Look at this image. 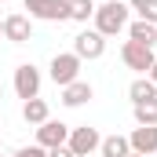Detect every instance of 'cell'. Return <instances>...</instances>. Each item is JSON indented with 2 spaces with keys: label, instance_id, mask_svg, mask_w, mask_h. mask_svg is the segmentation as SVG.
Returning <instances> with one entry per match:
<instances>
[{
  "label": "cell",
  "instance_id": "obj_1",
  "mask_svg": "<svg viewBox=\"0 0 157 157\" xmlns=\"http://www.w3.org/2000/svg\"><path fill=\"white\" fill-rule=\"evenodd\" d=\"M128 4H121V0H106V4H99L95 7V33H102V37H117L121 29H128Z\"/></svg>",
  "mask_w": 157,
  "mask_h": 157
},
{
  "label": "cell",
  "instance_id": "obj_2",
  "mask_svg": "<svg viewBox=\"0 0 157 157\" xmlns=\"http://www.w3.org/2000/svg\"><path fill=\"white\" fill-rule=\"evenodd\" d=\"M66 146L73 150V157H91L99 146H102V135L91 128V124H80V128H70V139Z\"/></svg>",
  "mask_w": 157,
  "mask_h": 157
},
{
  "label": "cell",
  "instance_id": "obj_3",
  "mask_svg": "<svg viewBox=\"0 0 157 157\" xmlns=\"http://www.w3.org/2000/svg\"><path fill=\"white\" fill-rule=\"evenodd\" d=\"M121 59H124V66H128V70H139V73H150V66L157 62L154 48H146V44H135V40H124V48H121Z\"/></svg>",
  "mask_w": 157,
  "mask_h": 157
},
{
  "label": "cell",
  "instance_id": "obj_4",
  "mask_svg": "<svg viewBox=\"0 0 157 157\" xmlns=\"http://www.w3.org/2000/svg\"><path fill=\"white\" fill-rule=\"evenodd\" d=\"M51 80L55 84H73V80H80V59L73 55V51H62V55H55L51 59Z\"/></svg>",
  "mask_w": 157,
  "mask_h": 157
},
{
  "label": "cell",
  "instance_id": "obj_5",
  "mask_svg": "<svg viewBox=\"0 0 157 157\" xmlns=\"http://www.w3.org/2000/svg\"><path fill=\"white\" fill-rule=\"evenodd\" d=\"M15 91H18V99H37L40 95V70L33 62H22L15 70Z\"/></svg>",
  "mask_w": 157,
  "mask_h": 157
},
{
  "label": "cell",
  "instance_id": "obj_6",
  "mask_svg": "<svg viewBox=\"0 0 157 157\" xmlns=\"http://www.w3.org/2000/svg\"><path fill=\"white\" fill-rule=\"evenodd\" d=\"M102 51H106V37L95 33V29H84L80 37H73V55L80 62L84 59H102Z\"/></svg>",
  "mask_w": 157,
  "mask_h": 157
},
{
  "label": "cell",
  "instance_id": "obj_7",
  "mask_svg": "<svg viewBox=\"0 0 157 157\" xmlns=\"http://www.w3.org/2000/svg\"><path fill=\"white\" fill-rule=\"evenodd\" d=\"M128 146H132V154L154 157L157 154V124H139V128L128 135Z\"/></svg>",
  "mask_w": 157,
  "mask_h": 157
},
{
  "label": "cell",
  "instance_id": "obj_8",
  "mask_svg": "<svg viewBox=\"0 0 157 157\" xmlns=\"http://www.w3.org/2000/svg\"><path fill=\"white\" fill-rule=\"evenodd\" d=\"M66 139H70V128H66L62 121H44L37 128V146H44V150L66 146Z\"/></svg>",
  "mask_w": 157,
  "mask_h": 157
},
{
  "label": "cell",
  "instance_id": "obj_9",
  "mask_svg": "<svg viewBox=\"0 0 157 157\" xmlns=\"http://www.w3.org/2000/svg\"><path fill=\"white\" fill-rule=\"evenodd\" d=\"M4 37L11 44H26V40H33V22L26 15H7L4 18Z\"/></svg>",
  "mask_w": 157,
  "mask_h": 157
},
{
  "label": "cell",
  "instance_id": "obj_10",
  "mask_svg": "<svg viewBox=\"0 0 157 157\" xmlns=\"http://www.w3.org/2000/svg\"><path fill=\"white\" fill-rule=\"evenodd\" d=\"M91 95H95V91H91V84H88V80H73V84H66V88H62V102H66V106H84Z\"/></svg>",
  "mask_w": 157,
  "mask_h": 157
},
{
  "label": "cell",
  "instance_id": "obj_11",
  "mask_svg": "<svg viewBox=\"0 0 157 157\" xmlns=\"http://www.w3.org/2000/svg\"><path fill=\"white\" fill-rule=\"evenodd\" d=\"M128 40H135V44H146V48H154L157 44V26H150V22H132L128 26Z\"/></svg>",
  "mask_w": 157,
  "mask_h": 157
},
{
  "label": "cell",
  "instance_id": "obj_12",
  "mask_svg": "<svg viewBox=\"0 0 157 157\" xmlns=\"http://www.w3.org/2000/svg\"><path fill=\"white\" fill-rule=\"evenodd\" d=\"M22 117H26V124H44V121H48V102H44V99H26V102H22Z\"/></svg>",
  "mask_w": 157,
  "mask_h": 157
},
{
  "label": "cell",
  "instance_id": "obj_13",
  "mask_svg": "<svg viewBox=\"0 0 157 157\" xmlns=\"http://www.w3.org/2000/svg\"><path fill=\"white\" fill-rule=\"evenodd\" d=\"M128 154H132V146H128L124 135H106L102 146H99V157H128Z\"/></svg>",
  "mask_w": 157,
  "mask_h": 157
},
{
  "label": "cell",
  "instance_id": "obj_14",
  "mask_svg": "<svg viewBox=\"0 0 157 157\" xmlns=\"http://www.w3.org/2000/svg\"><path fill=\"white\" fill-rule=\"evenodd\" d=\"M128 95H132V102H146V99H157V84H154L150 77H139V80H132Z\"/></svg>",
  "mask_w": 157,
  "mask_h": 157
},
{
  "label": "cell",
  "instance_id": "obj_15",
  "mask_svg": "<svg viewBox=\"0 0 157 157\" xmlns=\"http://www.w3.org/2000/svg\"><path fill=\"white\" fill-rule=\"evenodd\" d=\"M135 121L139 124H157V99H146V102H135Z\"/></svg>",
  "mask_w": 157,
  "mask_h": 157
},
{
  "label": "cell",
  "instance_id": "obj_16",
  "mask_svg": "<svg viewBox=\"0 0 157 157\" xmlns=\"http://www.w3.org/2000/svg\"><path fill=\"white\" fill-rule=\"evenodd\" d=\"M95 15V4L91 0H70V18L73 22H88Z\"/></svg>",
  "mask_w": 157,
  "mask_h": 157
},
{
  "label": "cell",
  "instance_id": "obj_17",
  "mask_svg": "<svg viewBox=\"0 0 157 157\" xmlns=\"http://www.w3.org/2000/svg\"><path fill=\"white\" fill-rule=\"evenodd\" d=\"M66 18H70V0H51L48 22H66Z\"/></svg>",
  "mask_w": 157,
  "mask_h": 157
},
{
  "label": "cell",
  "instance_id": "obj_18",
  "mask_svg": "<svg viewBox=\"0 0 157 157\" xmlns=\"http://www.w3.org/2000/svg\"><path fill=\"white\" fill-rule=\"evenodd\" d=\"M48 7H51V0H26L29 18H48Z\"/></svg>",
  "mask_w": 157,
  "mask_h": 157
},
{
  "label": "cell",
  "instance_id": "obj_19",
  "mask_svg": "<svg viewBox=\"0 0 157 157\" xmlns=\"http://www.w3.org/2000/svg\"><path fill=\"white\" fill-rule=\"evenodd\" d=\"M139 18H143V22H150V26H157V0H150V4L139 11Z\"/></svg>",
  "mask_w": 157,
  "mask_h": 157
},
{
  "label": "cell",
  "instance_id": "obj_20",
  "mask_svg": "<svg viewBox=\"0 0 157 157\" xmlns=\"http://www.w3.org/2000/svg\"><path fill=\"white\" fill-rule=\"evenodd\" d=\"M15 157H48V150L33 143V146H22V150H18V154H15Z\"/></svg>",
  "mask_w": 157,
  "mask_h": 157
},
{
  "label": "cell",
  "instance_id": "obj_21",
  "mask_svg": "<svg viewBox=\"0 0 157 157\" xmlns=\"http://www.w3.org/2000/svg\"><path fill=\"white\" fill-rule=\"evenodd\" d=\"M48 157H73L70 146H55V150H48Z\"/></svg>",
  "mask_w": 157,
  "mask_h": 157
},
{
  "label": "cell",
  "instance_id": "obj_22",
  "mask_svg": "<svg viewBox=\"0 0 157 157\" xmlns=\"http://www.w3.org/2000/svg\"><path fill=\"white\" fill-rule=\"evenodd\" d=\"M146 4H150V0H128V7H132V11H143Z\"/></svg>",
  "mask_w": 157,
  "mask_h": 157
},
{
  "label": "cell",
  "instance_id": "obj_23",
  "mask_svg": "<svg viewBox=\"0 0 157 157\" xmlns=\"http://www.w3.org/2000/svg\"><path fill=\"white\" fill-rule=\"evenodd\" d=\"M146 77H150V80H154V84H157V62H154V66H150V73H146Z\"/></svg>",
  "mask_w": 157,
  "mask_h": 157
},
{
  "label": "cell",
  "instance_id": "obj_24",
  "mask_svg": "<svg viewBox=\"0 0 157 157\" xmlns=\"http://www.w3.org/2000/svg\"><path fill=\"white\" fill-rule=\"evenodd\" d=\"M128 157H143V154H128Z\"/></svg>",
  "mask_w": 157,
  "mask_h": 157
},
{
  "label": "cell",
  "instance_id": "obj_25",
  "mask_svg": "<svg viewBox=\"0 0 157 157\" xmlns=\"http://www.w3.org/2000/svg\"><path fill=\"white\" fill-rule=\"evenodd\" d=\"M0 99H4V88H0Z\"/></svg>",
  "mask_w": 157,
  "mask_h": 157
},
{
  "label": "cell",
  "instance_id": "obj_26",
  "mask_svg": "<svg viewBox=\"0 0 157 157\" xmlns=\"http://www.w3.org/2000/svg\"><path fill=\"white\" fill-rule=\"evenodd\" d=\"M0 33H4V22H0Z\"/></svg>",
  "mask_w": 157,
  "mask_h": 157
},
{
  "label": "cell",
  "instance_id": "obj_27",
  "mask_svg": "<svg viewBox=\"0 0 157 157\" xmlns=\"http://www.w3.org/2000/svg\"><path fill=\"white\" fill-rule=\"evenodd\" d=\"M91 157H95V154H91Z\"/></svg>",
  "mask_w": 157,
  "mask_h": 157
}]
</instances>
